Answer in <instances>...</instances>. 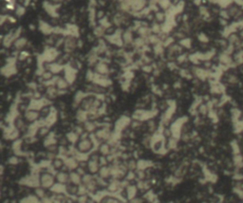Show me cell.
I'll return each mask as SVG.
<instances>
[{
	"label": "cell",
	"mask_w": 243,
	"mask_h": 203,
	"mask_svg": "<svg viewBox=\"0 0 243 203\" xmlns=\"http://www.w3.org/2000/svg\"><path fill=\"white\" fill-rule=\"evenodd\" d=\"M64 47H65V51H66L67 53L74 51V49L77 47L76 38L74 37L73 35H69V36H67L64 42Z\"/></svg>",
	"instance_id": "6da1fadb"
},
{
	"label": "cell",
	"mask_w": 243,
	"mask_h": 203,
	"mask_svg": "<svg viewBox=\"0 0 243 203\" xmlns=\"http://www.w3.org/2000/svg\"><path fill=\"white\" fill-rule=\"evenodd\" d=\"M92 148V142L88 139H83L78 144V149L81 152H87Z\"/></svg>",
	"instance_id": "7a4b0ae2"
},
{
	"label": "cell",
	"mask_w": 243,
	"mask_h": 203,
	"mask_svg": "<svg viewBox=\"0 0 243 203\" xmlns=\"http://www.w3.org/2000/svg\"><path fill=\"white\" fill-rule=\"evenodd\" d=\"M108 67L107 65H106L105 63H103V62H100V63H98L96 65V71L97 73H99V74L101 75H105L108 73Z\"/></svg>",
	"instance_id": "3957f363"
},
{
	"label": "cell",
	"mask_w": 243,
	"mask_h": 203,
	"mask_svg": "<svg viewBox=\"0 0 243 203\" xmlns=\"http://www.w3.org/2000/svg\"><path fill=\"white\" fill-rule=\"evenodd\" d=\"M56 87H57L59 90H66L67 87H69V82L67 81V79L59 77L57 83H56Z\"/></svg>",
	"instance_id": "277c9868"
},
{
	"label": "cell",
	"mask_w": 243,
	"mask_h": 203,
	"mask_svg": "<svg viewBox=\"0 0 243 203\" xmlns=\"http://www.w3.org/2000/svg\"><path fill=\"white\" fill-rule=\"evenodd\" d=\"M26 44H27L26 38H18V39H16L15 41H14V47H15V49H17L24 48V47L26 46Z\"/></svg>",
	"instance_id": "5b68a950"
},
{
	"label": "cell",
	"mask_w": 243,
	"mask_h": 203,
	"mask_svg": "<svg viewBox=\"0 0 243 203\" xmlns=\"http://www.w3.org/2000/svg\"><path fill=\"white\" fill-rule=\"evenodd\" d=\"M26 118L29 120H31V122H32V120H36L38 118V113L36 112V111H33V110L28 111V112L26 113Z\"/></svg>",
	"instance_id": "8992f818"
},
{
	"label": "cell",
	"mask_w": 243,
	"mask_h": 203,
	"mask_svg": "<svg viewBox=\"0 0 243 203\" xmlns=\"http://www.w3.org/2000/svg\"><path fill=\"white\" fill-rule=\"evenodd\" d=\"M156 19L159 23H162L165 20V15L162 13H157L156 14Z\"/></svg>",
	"instance_id": "52a82bcc"
},
{
	"label": "cell",
	"mask_w": 243,
	"mask_h": 203,
	"mask_svg": "<svg viewBox=\"0 0 243 203\" xmlns=\"http://www.w3.org/2000/svg\"><path fill=\"white\" fill-rule=\"evenodd\" d=\"M101 152L103 153V154H106V153H108V152H109V147H108V145H106V144L102 145V147H101Z\"/></svg>",
	"instance_id": "ba28073f"
},
{
	"label": "cell",
	"mask_w": 243,
	"mask_h": 203,
	"mask_svg": "<svg viewBox=\"0 0 243 203\" xmlns=\"http://www.w3.org/2000/svg\"><path fill=\"white\" fill-rule=\"evenodd\" d=\"M29 57V53H27V52H21V53L19 54V60L22 61V60H25L26 58Z\"/></svg>",
	"instance_id": "9c48e42d"
},
{
	"label": "cell",
	"mask_w": 243,
	"mask_h": 203,
	"mask_svg": "<svg viewBox=\"0 0 243 203\" xmlns=\"http://www.w3.org/2000/svg\"><path fill=\"white\" fill-rule=\"evenodd\" d=\"M200 112L202 114V115H204V114L207 113V107H206V105H204V104L200 105Z\"/></svg>",
	"instance_id": "30bf717a"
},
{
	"label": "cell",
	"mask_w": 243,
	"mask_h": 203,
	"mask_svg": "<svg viewBox=\"0 0 243 203\" xmlns=\"http://www.w3.org/2000/svg\"><path fill=\"white\" fill-rule=\"evenodd\" d=\"M54 166L56 167V168H59V167H61L62 166V160H54Z\"/></svg>",
	"instance_id": "8fae6325"
},
{
	"label": "cell",
	"mask_w": 243,
	"mask_h": 203,
	"mask_svg": "<svg viewBox=\"0 0 243 203\" xmlns=\"http://www.w3.org/2000/svg\"><path fill=\"white\" fill-rule=\"evenodd\" d=\"M211 203H216V202H211Z\"/></svg>",
	"instance_id": "7c38bea8"
}]
</instances>
